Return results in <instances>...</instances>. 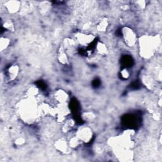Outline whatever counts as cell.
<instances>
[{
	"instance_id": "cell-1",
	"label": "cell",
	"mask_w": 162,
	"mask_h": 162,
	"mask_svg": "<svg viewBox=\"0 0 162 162\" xmlns=\"http://www.w3.org/2000/svg\"><path fill=\"white\" fill-rule=\"evenodd\" d=\"M124 37L125 40H127L128 44H133L135 42V35L131 30H127L125 32Z\"/></svg>"
},
{
	"instance_id": "cell-2",
	"label": "cell",
	"mask_w": 162,
	"mask_h": 162,
	"mask_svg": "<svg viewBox=\"0 0 162 162\" xmlns=\"http://www.w3.org/2000/svg\"><path fill=\"white\" fill-rule=\"evenodd\" d=\"M8 8L10 10V11H11L12 12H15L16 10L19 8V2L17 1H12V2H8Z\"/></svg>"
}]
</instances>
